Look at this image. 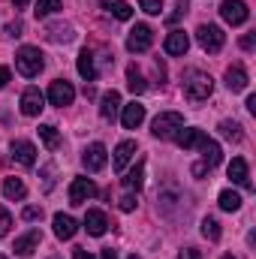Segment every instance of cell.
<instances>
[{"label": "cell", "instance_id": "d6986e66", "mask_svg": "<svg viewBox=\"0 0 256 259\" xmlns=\"http://www.w3.org/2000/svg\"><path fill=\"white\" fill-rule=\"evenodd\" d=\"M142 121H145V106H142V103L124 106V115H121V124H124V127L136 130V127H142Z\"/></svg>", "mask_w": 256, "mask_h": 259}, {"label": "cell", "instance_id": "ac0fdd59", "mask_svg": "<svg viewBox=\"0 0 256 259\" xmlns=\"http://www.w3.org/2000/svg\"><path fill=\"white\" fill-rule=\"evenodd\" d=\"M75 232H78V223H75L69 214H55V235H58L61 241H69Z\"/></svg>", "mask_w": 256, "mask_h": 259}, {"label": "cell", "instance_id": "2e32d148", "mask_svg": "<svg viewBox=\"0 0 256 259\" xmlns=\"http://www.w3.org/2000/svg\"><path fill=\"white\" fill-rule=\"evenodd\" d=\"M84 229H88V235H103L106 229H109V217L103 214V211H97V208H91L88 214H84Z\"/></svg>", "mask_w": 256, "mask_h": 259}, {"label": "cell", "instance_id": "4dcf8cb0", "mask_svg": "<svg viewBox=\"0 0 256 259\" xmlns=\"http://www.w3.org/2000/svg\"><path fill=\"white\" fill-rule=\"evenodd\" d=\"M202 235H205L208 241H220V223H217L214 217H205V220H202Z\"/></svg>", "mask_w": 256, "mask_h": 259}, {"label": "cell", "instance_id": "277c9868", "mask_svg": "<svg viewBox=\"0 0 256 259\" xmlns=\"http://www.w3.org/2000/svg\"><path fill=\"white\" fill-rule=\"evenodd\" d=\"M181 127H184V118H181L178 112H163V115L154 118V130H151V133H154L157 139H175Z\"/></svg>", "mask_w": 256, "mask_h": 259}, {"label": "cell", "instance_id": "8d00e7d4", "mask_svg": "<svg viewBox=\"0 0 256 259\" xmlns=\"http://www.w3.org/2000/svg\"><path fill=\"white\" fill-rule=\"evenodd\" d=\"M175 9H178V12H172V15H169V24H172V21H178L181 15H187V9H190V0H178V6H175Z\"/></svg>", "mask_w": 256, "mask_h": 259}, {"label": "cell", "instance_id": "60d3db41", "mask_svg": "<svg viewBox=\"0 0 256 259\" xmlns=\"http://www.w3.org/2000/svg\"><path fill=\"white\" fill-rule=\"evenodd\" d=\"M178 259H202V253H199L196 247H187V250H181V256Z\"/></svg>", "mask_w": 256, "mask_h": 259}, {"label": "cell", "instance_id": "44dd1931", "mask_svg": "<svg viewBox=\"0 0 256 259\" xmlns=\"http://www.w3.org/2000/svg\"><path fill=\"white\" fill-rule=\"evenodd\" d=\"M226 88H229L232 94H238V91L247 88V72H244V66H229V69H226Z\"/></svg>", "mask_w": 256, "mask_h": 259}, {"label": "cell", "instance_id": "f35d334b", "mask_svg": "<svg viewBox=\"0 0 256 259\" xmlns=\"http://www.w3.org/2000/svg\"><path fill=\"white\" fill-rule=\"evenodd\" d=\"M139 202H136V196L133 193H127V196H121V211H133Z\"/></svg>", "mask_w": 256, "mask_h": 259}, {"label": "cell", "instance_id": "c3c4849f", "mask_svg": "<svg viewBox=\"0 0 256 259\" xmlns=\"http://www.w3.org/2000/svg\"><path fill=\"white\" fill-rule=\"evenodd\" d=\"M12 3H15V6H18V9H24V6H27V3H30V0H12Z\"/></svg>", "mask_w": 256, "mask_h": 259}, {"label": "cell", "instance_id": "9a60e30c", "mask_svg": "<svg viewBox=\"0 0 256 259\" xmlns=\"http://www.w3.org/2000/svg\"><path fill=\"white\" fill-rule=\"evenodd\" d=\"M12 157H15L21 166H33V163H36V148H33L27 139H15V142H12Z\"/></svg>", "mask_w": 256, "mask_h": 259}, {"label": "cell", "instance_id": "ffe728a7", "mask_svg": "<svg viewBox=\"0 0 256 259\" xmlns=\"http://www.w3.org/2000/svg\"><path fill=\"white\" fill-rule=\"evenodd\" d=\"M229 178H232L235 184H241L244 190H250V175H247V160H244V157H235V160L229 163Z\"/></svg>", "mask_w": 256, "mask_h": 259}, {"label": "cell", "instance_id": "1f68e13d", "mask_svg": "<svg viewBox=\"0 0 256 259\" xmlns=\"http://www.w3.org/2000/svg\"><path fill=\"white\" fill-rule=\"evenodd\" d=\"M58 9H61V0H36L33 15H36V18H46V15H52V12H58Z\"/></svg>", "mask_w": 256, "mask_h": 259}, {"label": "cell", "instance_id": "bcb514c9", "mask_svg": "<svg viewBox=\"0 0 256 259\" xmlns=\"http://www.w3.org/2000/svg\"><path fill=\"white\" fill-rule=\"evenodd\" d=\"M100 259H118V253H115V250H112V247H106V250H103V253H100Z\"/></svg>", "mask_w": 256, "mask_h": 259}, {"label": "cell", "instance_id": "ba28073f", "mask_svg": "<svg viewBox=\"0 0 256 259\" xmlns=\"http://www.w3.org/2000/svg\"><path fill=\"white\" fill-rule=\"evenodd\" d=\"M151 42H154V30H151L148 24H136V27L130 30V36H127L130 52H148Z\"/></svg>", "mask_w": 256, "mask_h": 259}, {"label": "cell", "instance_id": "7a4b0ae2", "mask_svg": "<svg viewBox=\"0 0 256 259\" xmlns=\"http://www.w3.org/2000/svg\"><path fill=\"white\" fill-rule=\"evenodd\" d=\"M15 66H18L21 75L33 78V75L42 72V66H46V55H42L36 46H24V49H18V55H15Z\"/></svg>", "mask_w": 256, "mask_h": 259}, {"label": "cell", "instance_id": "b9f144b4", "mask_svg": "<svg viewBox=\"0 0 256 259\" xmlns=\"http://www.w3.org/2000/svg\"><path fill=\"white\" fill-rule=\"evenodd\" d=\"M72 259H94V253L84 250V247H75V250H72Z\"/></svg>", "mask_w": 256, "mask_h": 259}, {"label": "cell", "instance_id": "f546056e", "mask_svg": "<svg viewBox=\"0 0 256 259\" xmlns=\"http://www.w3.org/2000/svg\"><path fill=\"white\" fill-rule=\"evenodd\" d=\"M220 208L223 211H238L241 208V196L235 193V190H223L220 193Z\"/></svg>", "mask_w": 256, "mask_h": 259}, {"label": "cell", "instance_id": "7dc6e473", "mask_svg": "<svg viewBox=\"0 0 256 259\" xmlns=\"http://www.w3.org/2000/svg\"><path fill=\"white\" fill-rule=\"evenodd\" d=\"M247 109H250V112H256V97H253V94L247 97Z\"/></svg>", "mask_w": 256, "mask_h": 259}, {"label": "cell", "instance_id": "e0dca14e", "mask_svg": "<svg viewBox=\"0 0 256 259\" xmlns=\"http://www.w3.org/2000/svg\"><path fill=\"white\" fill-rule=\"evenodd\" d=\"M133 154H136V142H121L118 148H115V157H112V169L115 172H124L127 169V163L133 160Z\"/></svg>", "mask_w": 256, "mask_h": 259}, {"label": "cell", "instance_id": "5bb4252c", "mask_svg": "<svg viewBox=\"0 0 256 259\" xmlns=\"http://www.w3.org/2000/svg\"><path fill=\"white\" fill-rule=\"evenodd\" d=\"M118 109H121V94L118 91H106L103 100H100V118L103 121H115Z\"/></svg>", "mask_w": 256, "mask_h": 259}, {"label": "cell", "instance_id": "836d02e7", "mask_svg": "<svg viewBox=\"0 0 256 259\" xmlns=\"http://www.w3.org/2000/svg\"><path fill=\"white\" fill-rule=\"evenodd\" d=\"M139 6H142L148 15H160V9H163V0H139Z\"/></svg>", "mask_w": 256, "mask_h": 259}, {"label": "cell", "instance_id": "f907efd6", "mask_svg": "<svg viewBox=\"0 0 256 259\" xmlns=\"http://www.w3.org/2000/svg\"><path fill=\"white\" fill-rule=\"evenodd\" d=\"M223 259H235V256H229V253H226V256H223Z\"/></svg>", "mask_w": 256, "mask_h": 259}, {"label": "cell", "instance_id": "4fadbf2b", "mask_svg": "<svg viewBox=\"0 0 256 259\" xmlns=\"http://www.w3.org/2000/svg\"><path fill=\"white\" fill-rule=\"evenodd\" d=\"M163 49H166V55H187V49H190V36H187L184 30H172V33L166 36Z\"/></svg>", "mask_w": 256, "mask_h": 259}, {"label": "cell", "instance_id": "d6a6232c", "mask_svg": "<svg viewBox=\"0 0 256 259\" xmlns=\"http://www.w3.org/2000/svg\"><path fill=\"white\" fill-rule=\"evenodd\" d=\"M157 199L163 202V208H166V211H172V208L178 205V190H175V187H169V190H160V193H157Z\"/></svg>", "mask_w": 256, "mask_h": 259}, {"label": "cell", "instance_id": "f1b7e54d", "mask_svg": "<svg viewBox=\"0 0 256 259\" xmlns=\"http://www.w3.org/2000/svg\"><path fill=\"white\" fill-rule=\"evenodd\" d=\"M39 139H42L46 148H52V151L61 145V136H58V130L52 127V124H42V127H39Z\"/></svg>", "mask_w": 256, "mask_h": 259}, {"label": "cell", "instance_id": "9c48e42d", "mask_svg": "<svg viewBox=\"0 0 256 259\" xmlns=\"http://www.w3.org/2000/svg\"><path fill=\"white\" fill-rule=\"evenodd\" d=\"M46 97L39 94V88H27L24 94H21V115H27V118H36L46 106Z\"/></svg>", "mask_w": 256, "mask_h": 259}, {"label": "cell", "instance_id": "603a6c76", "mask_svg": "<svg viewBox=\"0 0 256 259\" xmlns=\"http://www.w3.org/2000/svg\"><path fill=\"white\" fill-rule=\"evenodd\" d=\"M78 75L84 81H94L97 78V66H94V52L91 49H81V55H78Z\"/></svg>", "mask_w": 256, "mask_h": 259}, {"label": "cell", "instance_id": "cb8c5ba5", "mask_svg": "<svg viewBox=\"0 0 256 259\" xmlns=\"http://www.w3.org/2000/svg\"><path fill=\"white\" fill-rule=\"evenodd\" d=\"M100 6H103L106 12H112L115 18H121V21H130V18H133V6L124 3V0H100Z\"/></svg>", "mask_w": 256, "mask_h": 259}, {"label": "cell", "instance_id": "74e56055", "mask_svg": "<svg viewBox=\"0 0 256 259\" xmlns=\"http://www.w3.org/2000/svg\"><path fill=\"white\" fill-rule=\"evenodd\" d=\"M49 36H52V39H72V33H69V27H52V30H49Z\"/></svg>", "mask_w": 256, "mask_h": 259}, {"label": "cell", "instance_id": "f6af8a7d", "mask_svg": "<svg viewBox=\"0 0 256 259\" xmlns=\"http://www.w3.org/2000/svg\"><path fill=\"white\" fill-rule=\"evenodd\" d=\"M12 78V72L6 69V66H0V88H6V81Z\"/></svg>", "mask_w": 256, "mask_h": 259}, {"label": "cell", "instance_id": "8fae6325", "mask_svg": "<svg viewBox=\"0 0 256 259\" xmlns=\"http://www.w3.org/2000/svg\"><path fill=\"white\" fill-rule=\"evenodd\" d=\"M39 244H42V232L39 229H30V232H24L21 238H15V253L18 256H30V253H36L39 250Z\"/></svg>", "mask_w": 256, "mask_h": 259}, {"label": "cell", "instance_id": "52a82bcc", "mask_svg": "<svg viewBox=\"0 0 256 259\" xmlns=\"http://www.w3.org/2000/svg\"><path fill=\"white\" fill-rule=\"evenodd\" d=\"M94 196H97V184L91 178H75L69 184V205H84Z\"/></svg>", "mask_w": 256, "mask_h": 259}, {"label": "cell", "instance_id": "e575fe53", "mask_svg": "<svg viewBox=\"0 0 256 259\" xmlns=\"http://www.w3.org/2000/svg\"><path fill=\"white\" fill-rule=\"evenodd\" d=\"M9 226H12V217H9V211H6V208L0 205V238H3L6 232H9Z\"/></svg>", "mask_w": 256, "mask_h": 259}, {"label": "cell", "instance_id": "7402d4cb", "mask_svg": "<svg viewBox=\"0 0 256 259\" xmlns=\"http://www.w3.org/2000/svg\"><path fill=\"white\" fill-rule=\"evenodd\" d=\"M202 163L208 166V169H214V166H220V160H223V151H220V145L214 142V139H205L202 142Z\"/></svg>", "mask_w": 256, "mask_h": 259}, {"label": "cell", "instance_id": "ee69618b", "mask_svg": "<svg viewBox=\"0 0 256 259\" xmlns=\"http://www.w3.org/2000/svg\"><path fill=\"white\" fill-rule=\"evenodd\" d=\"M205 172H211V169H208L205 163H196V166H193V175H196V178H202Z\"/></svg>", "mask_w": 256, "mask_h": 259}, {"label": "cell", "instance_id": "30bf717a", "mask_svg": "<svg viewBox=\"0 0 256 259\" xmlns=\"http://www.w3.org/2000/svg\"><path fill=\"white\" fill-rule=\"evenodd\" d=\"M81 163H84L88 172H100V169L106 166V145H100V142L88 145L84 154H81Z\"/></svg>", "mask_w": 256, "mask_h": 259}, {"label": "cell", "instance_id": "681fc988", "mask_svg": "<svg viewBox=\"0 0 256 259\" xmlns=\"http://www.w3.org/2000/svg\"><path fill=\"white\" fill-rule=\"evenodd\" d=\"M127 259H142V256H136V253H133V256H127Z\"/></svg>", "mask_w": 256, "mask_h": 259}, {"label": "cell", "instance_id": "7bdbcfd3", "mask_svg": "<svg viewBox=\"0 0 256 259\" xmlns=\"http://www.w3.org/2000/svg\"><path fill=\"white\" fill-rule=\"evenodd\" d=\"M6 33H9V36H21V21H15V24H6Z\"/></svg>", "mask_w": 256, "mask_h": 259}, {"label": "cell", "instance_id": "ab89813d", "mask_svg": "<svg viewBox=\"0 0 256 259\" xmlns=\"http://www.w3.org/2000/svg\"><path fill=\"white\" fill-rule=\"evenodd\" d=\"M253 46H256V36H253V33H247V36H241V49H244V52H250Z\"/></svg>", "mask_w": 256, "mask_h": 259}, {"label": "cell", "instance_id": "d590c367", "mask_svg": "<svg viewBox=\"0 0 256 259\" xmlns=\"http://www.w3.org/2000/svg\"><path fill=\"white\" fill-rule=\"evenodd\" d=\"M21 217H24V220H42V208H36V205H27V208L21 211Z\"/></svg>", "mask_w": 256, "mask_h": 259}, {"label": "cell", "instance_id": "8992f818", "mask_svg": "<svg viewBox=\"0 0 256 259\" xmlns=\"http://www.w3.org/2000/svg\"><path fill=\"white\" fill-rule=\"evenodd\" d=\"M72 100H75V88L66 78H55L49 88V103L52 106H72Z\"/></svg>", "mask_w": 256, "mask_h": 259}, {"label": "cell", "instance_id": "4316f807", "mask_svg": "<svg viewBox=\"0 0 256 259\" xmlns=\"http://www.w3.org/2000/svg\"><path fill=\"white\" fill-rule=\"evenodd\" d=\"M127 88L133 91V94H145V91H148V84H145L142 72L136 69V64H133V66H127Z\"/></svg>", "mask_w": 256, "mask_h": 259}, {"label": "cell", "instance_id": "83f0119b", "mask_svg": "<svg viewBox=\"0 0 256 259\" xmlns=\"http://www.w3.org/2000/svg\"><path fill=\"white\" fill-rule=\"evenodd\" d=\"M220 136L229 139V142H241L244 139V133H241V127L235 121H220Z\"/></svg>", "mask_w": 256, "mask_h": 259}, {"label": "cell", "instance_id": "d4e9b609", "mask_svg": "<svg viewBox=\"0 0 256 259\" xmlns=\"http://www.w3.org/2000/svg\"><path fill=\"white\" fill-rule=\"evenodd\" d=\"M3 196L12 199V202H21V199L27 196L24 181H21V178H6V181H3Z\"/></svg>", "mask_w": 256, "mask_h": 259}, {"label": "cell", "instance_id": "484cf974", "mask_svg": "<svg viewBox=\"0 0 256 259\" xmlns=\"http://www.w3.org/2000/svg\"><path fill=\"white\" fill-rule=\"evenodd\" d=\"M142 184H145V163H136V169H130V175L124 178V187H127L130 193L136 190H142Z\"/></svg>", "mask_w": 256, "mask_h": 259}, {"label": "cell", "instance_id": "6da1fadb", "mask_svg": "<svg viewBox=\"0 0 256 259\" xmlns=\"http://www.w3.org/2000/svg\"><path fill=\"white\" fill-rule=\"evenodd\" d=\"M181 84H184V97H187V100H193V103L208 100V97H211V91H214L211 75H208V72H199V69H187Z\"/></svg>", "mask_w": 256, "mask_h": 259}, {"label": "cell", "instance_id": "3957f363", "mask_svg": "<svg viewBox=\"0 0 256 259\" xmlns=\"http://www.w3.org/2000/svg\"><path fill=\"white\" fill-rule=\"evenodd\" d=\"M196 39H199V46H202L208 55H217V52L223 49V42H226V33H223L217 24H199V27H196Z\"/></svg>", "mask_w": 256, "mask_h": 259}, {"label": "cell", "instance_id": "7c38bea8", "mask_svg": "<svg viewBox=\"0 0 256 259\" xmlns=\"http://www.w3.org/2000/svg\"><path fill=\"white\" fill-rule=\"evenodd\" d=\"M208 139V133L205 130H196V127H190V130H178V136H175V142L184 148V151H190V148H202V142Z\"/></svg>", "mask_w": 256, "mask_h": 259}, {"label": "cell", "instance_id": "5b68a950", "mask_svg": "<svg viewBox=\"0 0 256 259\" xmlns=\"http://www.w3.org/2000/svg\"><path fill=\"white\" fill-rule=\"evenodd\" d=\"M220 15H223V21H229L235 27V24H244L250 18V9H247L244 0H223L220 3Z\"/></svg>", "mask_w": 256, "mask_h": 259}, {"label": "cell", "instance_id": "816d5d0a", "mask_svg": "<svg viewBox=\"0 0 256 259\" xmlns=\"http://www.w3.org/2000/svg\"><path fill=\"white\" fill-rule=\"evenodd\" d=\"M0 259H6V256H0Z\"/></svg>", "mask_w": 256, "mask_h": 259}]
</instances>
